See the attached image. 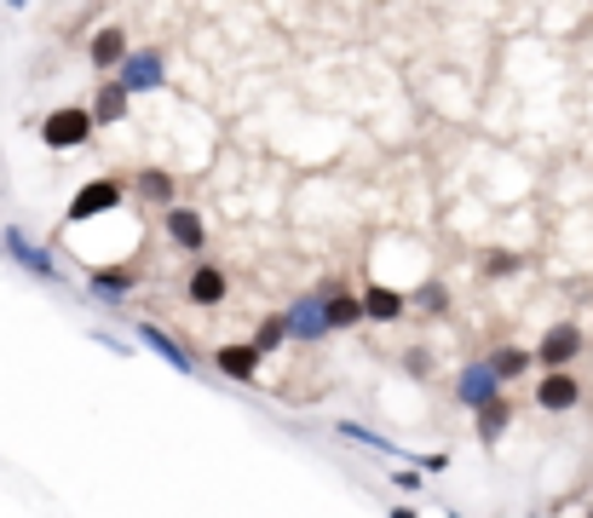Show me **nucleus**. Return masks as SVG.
<instances>
[{"mask_svg":"<svg viewBox=\"0 0 593 518\" xmlns=\"http://www.w3.org/2000/svg\"><path fill=\"white\" fill-rule=\"evenodd\" d=\"M403 363H409V375H427V369H432V357H427V352H409Z\"/></svg>","mask_w":593,"mask_h":518,"instance_id":"nucleus-27","label":"nucleus"},{"mask_svg":"<svg viewBox=\"0 0 593 518\" xmlns=\"http://www.w3.org/2000/svg\"><path fill=\"white\" fill-rule=\"evenodd\" d=\"M582 357V323H553L548 334H541V341H536V363H541V369H571V363Z\"/></svg>","mask_w":593,"mask_h":518,"instance_id":"nucleus-4","label":"nucleus"},{"mask_svg":"<svg viewBox=\"0 0 593 518\" xmlns=\"http://www.w3.org/2000/svg\"><path fill=\"white\" fill-rule=\"evenodd\" d=\"M587 518H593V512H587Z\"/></svg>","mask_w":593,"mask_h":518,"instance_id":"nucleus-29","label":"nucleus"},{"mask_svg":"<svg viewBox=\"0 0 593 518\" xmlns=\"http://www.w3.org/2000/svg\"><path fill=\"white\" fill-rule=\"evenodd\" d=\"M484 363H489V375H496V386H507V380L530 375V363H536V357H530L525 346H496V352H489Z\"/></svg>","mask_w":593,"mask_h":518,"instance_id":"nucleus-16","label":"nucleus"},{"mask_svg":"<svg viewBox=\"0 0 593 518\" xmlns=\"http://www.w3.org/2000/svg\"><path fill=\"white\" fill-rule=\"evenodd\" d=\"M334 432H341L346 444H364V450L386 455V461H409V455H403V444H392V438H380V432H369V427H357V421H341V427H334Z\"/></svg>","mask_w":593,"mask_h":518,"instance_id":"nucleus-18","label":"nucleus"},{"mask_svg":"<svg viewBox=\"0 0 593 518\" xmlns=\"http://www.w3.org/2000/svg\"><path fill=\"white\" fill-rule=\"evenodd\" d=\"M214 369H219L225 380H237V386H248L254 375H260V357H254L248 346H219V352H214Z\"/></svg>","mask_w":593,"mask_h":518,"instance_id":"nucleus-15","label":"nucleus"},{"mask_svg":"<svg viewBox=\"0 0 593 518\" xmlns=\"http://www.w3.org/2000/svg\"><path fill=\"white\" fill-rule=\"evenodd\" d=\"M127 104H133V98H127V93L110 82V75H105V82H98V93H93V104H87V116H93V127H121V121H127Z\"/></svg>","mask_w":593,"mask_h":518,"instance_id":"nucleus-12","label":"nucleus"},{"mask_svg":"<svg viewBox=\"0 0 593 518\" xmlns=\"http://www.w3.org/2000/svg\"><path fill=\"white\" fill-rule=\"evenodd\" d=\"M225 294H230L225 271L214 266V259H202V266L191 271V282H185V300H191V305H202V311H214V305H225Z\"/></svg>","mask_w":593,"mask_h":518,"instance_id":"nucleus-11","label":"nucleus"},{"mask_svg":"<svg viewBox=\"0 0 593 518\" xmlns=\"http://www.w3.org/2000/svg\"><path fill=\"white\" fill-rule=\"evenodd\" d=\"M162 230H168V242L185 248V253H202V248H208V225H202V214H196V207H185V202L162 207Z\"/></svg>","mask_w":593,"mask_h":518,"instance_id":"nucleus-6","label":"nucleus"},{"mask_svg":"<svg viewBox=\"0 0 593 518\" xmlns=\"http://www.w3.org/2000/svg\"><path fill=\"white\" fill-rule=\"evenodd\" d=\"M127 52H133V46H127V30H121V23H98L93 41H87V64H93L98 75H116V64L127 58Z\"/></svg>","mask_w":593,"mask_h":518,"instance_id":"nucleus-9","label":"nucleus"},{"mask_svg":"<svg viewBox=\"0 0 593 518\" xmlns=\"http://www.w3.org/2000/svg\"><path fill=\"white\" fill-rule=\"evenodd\" d=\"M357 300H364V317H375V323H398L403 311H409V294H398V289H380V282H375V289H364Z\"/></svg>","mask_w":593,"mask_h":518,"instance_id":"nucleus-14","label":"nucleus"},{"mask_svg":"<svg viewBox=\"0 0 593 518\" xmlns=\"http://www.w3.org/2000/svg\"><path fill=\"white\" fill-rule=\"evenodd\" d=\"M519 271V253H489L484 259V277H513Z\"/></svg>","mask_w":593,"mask_h":518,"instance_id":"nucleus-24","label":"nucleus"},{"mask_svg":"<svg viewBox=\"0 0 593 518\" xmlns=\"http://www.w3.org/2000/svg\"><path fill=\"white\" fill-rule=\"evenodd\" d=\"M489 398H502V386H496V375H489V363L473 357L467 369L455 375V403H461V409H484Z\"/></svg>","mask_w":593,"mask_h":518,"instance_id":"nucleus-8","label":"nucleus"},{"mask_svg":"<svg viewBox=\"0 0 593 518\" xmlns=\"http://www.w3.org/2000/svg\"><path fill=\"white\" fill-rule=\"evenodd\" d=\"M162 52L157 46H139V52H127V58L116 64V75H110V82L127 93V98H133V93H157L162 87Z\"/></svg>","mask_w":593,"mask_h":518,"instance_id":"nucleus-2","label":"nucleus"},{"mask_svg":"<svg viewBox=\"0 0 593 518\" xmlns=\"http://www.w3.org/2000/svg\"><path fill=\"white\" fill-rule=\"evenodd\" d=\"M282 341H289V334H282V311H271V317H266L260 328H254V341H248V352H254V357L266 363V357H271V352H277Z\"/></svg>","mask_w":593,"mask_h":518,"instance_id":"nucleus-22","label":"nucleus"},{"mask_svg":"<svg viewBox=\"0 0 593 518\" xmlns=\"http://www.w3.org/2000/svg\"><path fill=\"white\" fill-rule=\"evenodd\" d=\"M93 341H98V346H110V352H121V357H127V352H133V346H127V341H121V334H105V328H98V334H93Z\"/></svg>","mask_w":593,"mask_h":518,"instance_id":"nucleus-25","label":"nucleus"},{"mask_svg":"<svg viewBox=\"0 0 593 518\" xmlns=\"http://www.w3.org/2000/svg\"><path fill=\"white\" fill-rule=\"evenodd\" d=\"M507 421H513V409H507V398H489L484 409H473V427H478V444H496V438L507 432Z\"/></svg>","mask_w":593,"mask_h":518,"instance_id":"nucleus-20","label":"nucleus"},{"mask_svg":"<svg viewBox=\"0 0 593 518\" xmlns=\"http://www.w3.org/2000/svg\"><path fill=\"white\" fill-rule=\"evenodd\" d=\"M282 334H289V341H300V346H317V341H328V323H323V294H300V300L282 305Z\"/></svg>","mask_w":593,"mask_h":518,"instance_id":"nucleus-3","label":"nucleus"},{"mask_svg":"<svg viewBox=\"0 0 593 518\" xmlns=\"http://www.w3.org/2000/svg\"><path fill=\"white\" fill-rule=\"evenodd\" d=\"M536 403L548 409V414L576 409V403H582V380H576L571 369H553V375H541V386H536Z\"/></svg>","mask_w":593,"mask_h":518,"instance_id":"nucleus-10","label":"nucleus"},{"mask_svg":"<svg viewBox=\"0 0 593 518\" xmlns=\"http://www.w3.org/2000/svg\"><path fill=\"white\" fill-rule=\"evenodd\" d=\"M409 305H421V311H427V317H444V311H450V294H444V289H438V282H427V289H421L416 300H409Z\"/></svg>","mask_w":593,"mask_h":518,"instance_id":"nucleus-23","label":"nucleus"},{"mask_svg":"<svg viewBox=\"0 0 593 518\" xmlns=\"http://www.w3.org/2000/svg\"><path fill=\"white\" fill-rule=\"evenodd\" d=\"M121 207V179H93V185H82L75 191V202H69V230L75 225H87V219H98V214H116Z\"/></svg>","mask_w":593,"mask_h":518,"instance_id":"nucleus-5","label":"nucleus"},{"mask_svg":"<svg viewBox=\"0 0 593 518\" xmlns=\"http://www.w3.org/2000/svg\"><path fill=\"white\" fill-rule=\"evenodd\" d=\"M392 518H416V512H409V507H392Z\"/></svg>","mask_w":593,"mask_h":518,"instance_id":"nucleus-28","label":"nucleus"},{"mask_svg":"<svg viewBox=\"0 0 593 518\" xmlns=\"http://www.w3.org/2000/svg\"><path fill=\"white\" fill-rule=\"evenodd\" d=\"M139 341H144L150 352H157L162 363H173V369H179V375H196V357H191L185 346H179V341H173V334H168V328H157V323H139Z\"/></svg>","mask_w":593,"mask_h":518,"instance_id":"nucleus-13","label":"nucleus"},{"mask_svg":"<svg viewBox=\"0 0 593 518\" xmlns=\"http://www.w3.org/2000/svg\"><path fill=\"white\" fill-rule=\"evenodd\" d=\"M93 133H98V127L87 116V104H64V110H53L41 121V144L46 150H82Z\"/></svg>","mask_w":593,"mask_h":518,"instance_id":"nucleus-1","label":"nucleus"},{"mask_svg":"<svg viewBox=\"0 0 593 518\" xmlns=\"http://www.w3.org/2000/svg\"><path fill=\"white\" fill-rule=\"evenodd\" d=\"M323 323H328V334L334 328H357L364 323V300L357 294H323Z\"/></svg>","mask_w":593,"mask_h":518,"instance_id":"nucleus-17","label":"nucleus"},{"mask_svg":"<svg viewBox=\"0 0 593 518\" xmlns=\"http://www.w3.org/2000/svg\"><path fill=\"white\" fill-rule=\"evenodd\" d=\"M0 248H7V253L18 259V266H23V271H30V277H41V282H64V271H58V259H53V253H46L41 242H30V237H23V230H18V225L7 230V237H0Z\"/></svg>","mask_w":593,"mask_h":518,"instance_id":"nucleus-7","label":"nucleus"},{"mask_svg":"<svg viewBox=\"0 0 593 518\" xmlns=\"http://www.w3.org/2000/svg\"><path fill=\"white\" fill-rule=\"evenodd\" d=\"M392 489H421V473L409 466V473H392Z\"/></svg>","mask_w":593,"mask_h":518,"instance_id":"nucleus-26","label":"nucleus"},{"mask_svg":"<svg viewBox=\"0 0 593 518\" xmlns=\"http://www.w3.org/2000/svg\"><path fill=\"white\" fill-rule=\"evenodd\" d=\"M93 289L105 294V300H121V294L139 289V271H133V266H98V271H93Z\"/></svg>","mask_w":593,"mask_h":518,"instance_id":"nucleus-19","label":"nucleus"},{"mask_svg":"<svg viewBox=\"0 0 593 518\" xmlns=\"http://www.w3.org/2000/svg\"><path fill=\"white\" fill-rule=\"evenodd\" d=\"M133 185H139V196H144L150 207H173V173H162V168H144V173L133 179Z\"/></svg>","mask_w":593,"mask_h":518,"instance_id":"nucleus-21","label":"nucleus"}]
</instances>
